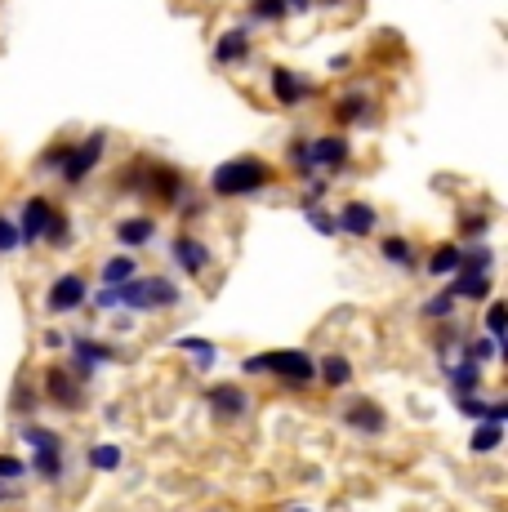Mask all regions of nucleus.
<instances>
[{"label": "nucleus", "mask_w": 508, "mask_h": 512, "mask_svg": "<svg viewBox=\"0 0 508 512\" xmlns=\"http://www.w3.org/2000/svg\"><path fill=\"white\" fill-rule=\"evenodd\" d=\"M241 374H272L281 388L304 392L308 383H317V361L304 348H286V352H254L241 361Z\"/></svg>", "instance_id": "1"}, {"label": "nucleus", "mask_w": 508, "mask_h": 512, "mask_svg": "<svg viewBox=\"0 0 508 512\" xmlns=\"http://www.w3.org/2000/svg\"><path fill=\"white\" fill-rule=\"evenodd\" d=\"M290 170L312 179V174H339L348 161H353V147H348L344 134H321V139L308 143H290Z\"/></svg>", "instance_id": "2"}, {"label": "nucleus", "mask_w": 508, "mask_h": 512, "mask_svg": "<svg viewBox=\"0 0 508 512\" xmlns=\"http://www.w3.org/2000/svg\"><path fill=\"white\" fill-rule=\"evenodd\" d=\"M272 179H277V170H272L263 156H232V161H223L219 170L210 174V192L232 201V196H254Z\"/></svg>", "instance_id": "3"}, {"label": "nucleus", "mask_w": 508, "mask_h": 512, "mask_svg": "<svg viewBox=\"0 0 508 512\" xmlns=\"http://www.w3.org/2000/svg\"><path fill=\"white\" fill-rule=\"evenodd\" d=\"M112 303L116 308H130V312H170V308H179V281L161 277V272L134 277V281L116 285Z\"/></svg>", "instance_id": "4"}, {"label": "nucleus", "mask_w": 508, "mask_h": 512, "mask_svg": "<svg viewBox=\"0 0 508 512\" xmlns=\"http://www.w3.org/2000/svg\"><path fill=\"white\" fill-rule=\"evenodd\" d=\"M103 152H107V134H103V130H94V134H90V139H85L81 147H72V156H67V165H63V170H58V174H63V183H67V187L85 183L94 170H99Z\"/></svg>", "instance_id": "5"}, {"label": "nucleus", "mask_w": 508, "mask_h": 512, "mask_svg": "<svg viewBox=\"0 0 508 512\" xmlns=\"http://www.w3.org/2000/svg\"><path fill=\"white\" fill-rule=\"evenodd\" d=\"M85 299H90V285H85L81 272H58L54 285H50V294H45V312L67 317V312H76Z\"/></svg>", "instance_id": "6"}, {"label": "nucleus", "mask_w": 508, "mask_h": 512, "mask_svg": "<svg viewBox=\"0 0 508 512\" xmlns=\"http://www.w3.org/2000/svg\"><path fill=\"white\" fill-rule=\"evenodd\" d=\"M58 205L50 201V196H27L23 201V219H18V236H23V245H41L45 232H50Z\"/></svg>", "instance_id": "7"}, {"label": "nucleus", "mask_w": 508, "mask_h": 512, "mask_svg": "<svg viewBox=\"0 0 508 512\" xmlns=\"http://www.w3.org/2000/svg\"><path fill=\"white\" fill-rule=\"evenodd\" d=\"M41 392L54 401V406H63V410H81V401H85V383L76 379L72 370H63V366H54V370H45V379H41Z\"/></svg>", "instance_id": "8"}, {"label": "nucleus", "mask_w": 508, "mask_h": 512, "mask_svg": "<svg viewBox=\"0 0 508 512\" xmlns=\"http://www.w3.org/2000/svg\"><path fill=\"white\" fill-rule=\"evenodd\" d=\"M143 196H156L161 205H183V174L165 161H148V179H143Z\"/></svg>", "instance_id": "9"}, {"label": "nucleus", "mask_w": 508, "mask_h": 512, "mask_svg": "<svg viewBox=\"0 0 508 512\" xmlns=\"http://www.w3.org/2000/svg\"><path fill=\"white\" fill-rule=\"evenodd\" d=\"M339 419H344L353 432H361V437H384V432H388V415H384V406H379V401H370V397L348 401L344 415H339Z\"/></svg>", "instance_id": "10"}, {"label": "nucleus", "mask_w": 508, "mask_h": 512, "mask_svg": "<svg viewBox=\"0 0 508 512\" xmlns=\"http://www.w3.org/2000/svg\"><path fill=\"white\" fill-rule=\"evenodd\" d=\"M107 361H116V348H107L103 339H72V374L81 383H90L94 370L107 366Z\"/></svg>", "instance_id": "11"}, {"label": "nucleus", "mask_w": 508, "mask_h": 512, "mask_svg": "<svg viewBox=\"0 0 508 512\" xmlns=\"http://www.w3.org/2000/svg\"><path fill=\"white\" fill-rule=\"evenodd\" d=\"M205 401H210V410L219 419H246L250 415V392L241 388V383H214V388L205 392Z\"/></svg>", "instance_id": "12"}, {"label": "nucleus", "mask_w": 508, "mask_h": 512, "mask_svg": "<svg viewBox=\"0 0 508 512\" xmlns=\"http://www.w3.org/2000/svg\"><path fill=\"white\" fill-rule=\"evenodd\" d=\"M268 90H272V98H277L281 107H295V103H308L312 98V85L299 72H290V67H272Z\"/></svg>", "instance_id": "13"}, {"label": "nucleus", "mask_w": 508, "mask_h": 512, "mask_svg": "<svg viewBox=\"0 0 508 512\" xmlns=\"http://www.w3.org/2000/svg\"><path fill=\"white\" fill-rule=\"evenodd\" d=\"M170 254H174V263H179V272H188V277H201V272L210 268V250H205V241L192 232H183L179 241L170 245Z\"/></svg>", "instance_id": "14"}, {"label": "nucleus", "mask_w": 508, "mask_h": 512, "mask_svg": "<svg viewBox=\"0 0 508 512\" xmlns=\"http://www.w3.org/2000/svg\"><path fill=\"white\" fill-rule=\"evenodd\" d=\"M250 58V27L241 23V27H228V32L214 41V63L219 67H237V63H246Z\"/></svg>", "instance_id": "15"}, {"label": "nucleus", "mask_w": 508, "mask_h": 512, "mask_svg": "<svg viewBox=\"0 0 508 512\" xmlns=\"http://www.w3.org/2000/svg\"><path fill=\"white\" fill-rule=\"evenodd\" d=\"M335 223H339V232L344 236H370L375 232V223H379V214L370 210L366 201H344V210L335 214Z\"/></svg>", "instance_id": "16"}, {"label": "nucleus", "mask_w": 508, "mask_h": 512, "mask_svg": "<svg viewBox=\"0 0 508 512\" xmlns=\"http://www.w3.org/2000/svg\"><path fill=\"white\" fill-rule=\"evenodd\" d=\"M451 299L459 303V299H486V294H491V272H464L459 268L455 277H451Z\"/></svg>", "instance_id": "17"}, {"label": "nucleus", "mask_w": 508, "mask_h": 512, "mask_svg": "<svg viewBox=\"0 0 508 512\" xmlns=\"http://www.w3.org/2000/svg\"><path fill=\"white\" fill-rule=\"evenodd\" d=\"M152 236H156V219H152V214H134V219L116 223V241L130 245V250H134V245H148Z\"/></svg>", "instance_id": "18"}, {"label": "nucleus", "mask_w": 508, "mask_h": 512, "mask_svg": "<svg viewBox=\"0 0 508 512\" xmlns=\"http://www.w3.org/2000/svg\"><path fill=\"white\" fill-rule=\"evenodd\" d=\"M446 379H451L455 397H477V388H482V366H473V361H455V366H446Z\"/></svg>", "instance_id": "19"}, {"label": "nucleus", "mask_w": 508, "mask_h": 512, "mask_svg": "<svg viewBox=\"0 0 508 512\" xmlns=\"http://www.w3.org/2000/svg\"><path fill=\"white\" fill-rule=\"evenodd\" d=\"M317 383H326V388H335V392L348 388V383H353V361L339 357V352H330V357L317 366Z\"/></svg>", "instance_id": "20"}, {"label": "nucleus", "mask_w": 508, "mask_h": 512, "mask_svg": "<svg viewBox=\"0 0 508 512\" xmlns=\"http://www.w3.org/2000/svg\"><path fill=\"white\" fill-rule=\"evenodd\" d=\"M99 277H103V290H116V285H125V281L139 277V263H134L130 254H112V259L99 268Z\"/></svg>", "instance_id": "21"}, {"label": "nucleus", "mask_w": 508, "mask_h": 512, "mask_svg": "<svg viewBox=\"0 0 508 512\" xmlns=\"http://www.w3.org/2000/svg\"><path fill=\"white\" fill-rule=\"evenodd\" d=\"M459 259H464V245H455V241L437 245V250L428 254V277H455Z\"/></svg>", "instance_id": "22"}, {"label": "nucleus", "mask_w": 508, "mask_h": 512, "mask_svg": "<svg viewBox=\"0 0 508 512\" xmlns=\"http://www.w3.org/2000/svg\"><path fill=\"white\" fill-rule=\"evenodd\" d=\"M379 254H384V263H393V268H402V272L415 268V245H410L406 236H384Z\"/></svg>", "instance_id": "23"}, {"label": "nucleus", "mask_w": 508, "mask_h": 512, "mask_svg": "<svg viewBox=\"0 0 508 512\" xmlns=\"http://www.w3.org/2000/svg\"><path fill=\"white\" fill-rule=\"evenodd\" d=\"M500 446H504V428H495V423H477L473 437H468V450H473V455H495Z\"/></svg>", "instance_id": "24"}, {"label": "nucleus", "mask_w": 508, "mask_h": 512, "mask_svg": "<svg viewBox=\"0 0 508 512\" xmlns=\"http://www.w3.org/2000/svg\"><path fill=\"white\" fill-rule=\"evenodd\" d=\"M366 94H361V90H344V94H339V103H335V116H339V121H344V125H353V121H366Z\"/></svg>", "instance_id": "25"}, {"label": "nucleus", "mask_w": 508, "mask_h": 512, "mask_svg": "<svg viewBox=\"0 0 508 512\" xmlns=\"http://www.w3.org/2000/svg\"><path fill=\"white\" fill-rule=\"evenodd\" d=\"M121 464H125V455H121L116 441H99V446H90V468L94 472H116Z\"/></svg>", "instance_id": "26"}, {"label": "nucleus", "mask_w": 508, "mask_h": 512, "mask_svg": "<svg viewBox=\"0 0 508 512\" xmlns=\"http://www.w3.org/2000/svg\"><path fill=\"white\" fill-rule=\"evenodd\" d=\"M63 450H32V472L36 477H45V481H58L63 477Z\"/></svg>", "instance_id": "27"}, {"label": "nucleus", "mask_w": 508, "mask_h": 512, "mask_svg": "<svg viewBox=\"0 0 508 512\" xmlns=\"http://www.w3.org/2000/svg\"><path fill=\"white\" fill-rule=\"evenodd\" d=\"M23 441L32 450H63V437L54 428H45V423H23Z\"/></svg>", "instance_id": "28"}, {"label": "nucleus", "mask_w": 508, "mask_h": 512, "mask_svg": "<svg viewBox=\"0 0 508 512\" xmlns=\"http://www.w3.org/2000/svg\"><path fill=\"white\" fill-rule=\"evenodd\" d=\"M459 268H464V272H491V268H495L491 245H486V241H473V245L464 250V259H459Z\"/></svg>", "instance_id": "29"}, {"label": "nucleus", "mask_w": 508, "mask_h": 512, "mask_svg": "<svg viewBox=\"0 0 508 512\" xmlns=\"http://www.w3.org/2000/svg\"><path fill=\"white\" fill-rule=\"evenodd\" d=\"M504 352V343H495V339H473V343H464V361H473V366H482V361H495Z\"/></svg>", "instance_id": "30"}, {"label": "nucleus", "mask_w": 508, "mask_h": 512, "mask_svg": "<svg viewBox=\"0 0 508 512\" xmlns=\"http://www.w3.org/2000/svg\"><path fill=\"white\" fill-rule=\"evenodd\" d=\"M179 348H183V352H197L201 370H210V366H214V357H219V348H214L210 339H197V334H192V339H188V334H183V339H179Z\"/></svg>", "instance_id": "31"}, {"label": "nucleus", "mask_w": 508, "mask_h": 512, "mask_svg": "<svg viewBox=\"0 0 508 512\" xmlns=\"http://www.w3.org/2000/svg\"><path fill=\"white\" fill-rule=\"evenodd\" d=\"M45 245H50V250H67V245H72V223H67V214H63V210L54 214L50 232H45Z\"/></svg>", "instance_id": "32"}, {"label": "nucleus", "mask_w": 508, "mask_h": 512, "mask_svg": "<svg viewBox=\"0 0 508 512\" xmlns=\"http://www.w3.org/2000/svg\"><path fill=\"white\" fill-rule=\"evenodd\" d=\"M250 9H254V18H259V23H286V14H290L281 0H250Z\"/></svg>", "instance_id": "33"}, {"label": "nucleus", "mask_w": 508, "mask_h": 512, "mask_svg": "<svg viewBox=\"0 0 508 512\" xmlns=\"http://www.w3.org/2000/svg\"><path fill=\"white\" fill-rule=\"evenodd\" d=\"M304 219H308V223H312V228H317L321 236H335V232H339L335 214H330V210H321V205H304Z\"/></svg>", "instance_id": "34"}, {"label": "nucleus", "mask_w": 508, "mask_h": 512, "mask_svg": "<svg viewBox=\"0 0 508 512\" xmlns=\"http://www.w3.org/2000/svg\"><path fill=\"white\" fill-rule=\"evenodd\" d=\"M504 326H508V308L504 303H491V308H486V339L504 343Z\"/></svg>", "instance_id": "35"}, {"label": "nucleus", "mask_w": 508, "mask_h": 512, "mask_svg": "<svg viewBox=\"0 0 508 512\" xmlns=\"http://www.w3.org/2000/svg\"><path fill=\"white\" fill-rule=\"evenodd\" d=\"M451 312H455V299H451V294H433V299L424 303V317H428V321H451Z\"/></svg>", "instance_id": "36"}, {"label": "nucleus", "mask_w": 508, "mask_h": 512, "mask_svg": "<svg viewBox=\"0 0 508 512\" xmlns=\"http://www.w3.org/2000/svg\"><path fill=\"white\" fill-rule=\"evenodd\" d=\"M18 245H23V236H18V223L9 219V214H0V254H14Z\"/></svg>", "instance_id": "37"}, {"label": "nucleus", "mask_w": 508, "mask_h": 512, "mask_svg": "<svg viewBox=\"0 0 508 512\" xmlns=\"http://www.w3.org/2000/svg\"><path fill=\"white\" fill-rule=\"evenodd\" d=\"M486 228H491V219H486V214H464V223H459V236H468V241H482Z\"/></svg>", "instance_id": "38"}, {"label": "nucleus", "mask_w": 508, "mask_h": 512, "mask_svg": "<svg viewBox=\"0 0 508 512\" xmlns=\"http://www.w3.org/2000/svg\"><path fill=\"white\" fill-rule=\"evenodd\" d=\"M67 156H72V143H58V147H50V152L41 156V165H36V170H63Z\"/></svg>", "instance_id": "39"}, {"label": "nucleus", "mask_w": 508, "mask_h": 512, "mask_svg": "<svg viewBox=\"0 0 508 512\" xmlns=\"http://www.w3.org/2000/svg\"><path fill=\"white\" fill-rule=\"evenodd\" d=\"M459 410H464V419L486 423V410H491V401H482V397H459Z\"/></svg>", "instance_id": "40"}, {"label": "nucleus", "mask_w": 508, "mask_h": 512, "mask_svg": "<svg viewBox=\"0 0 508 512\" xmlns=\"http://www.w3.org/2000/svg\"><path fill=\"white\" fill-rule=\"evenodd\" d=\"M27 472V464L18 455H0V481H18Z\"/></svg>", "instance_id": "41"}, {"label": "nucleus", "mask_w": 508, "mask_h": 512, "mask_svg": "<svg viewBox=\"0 0 508 512\" xmlns=\"http://www.w3.org/2000/svg\"><path fill=\"white\" fill-rule=\"evenodd\" d=\"M36 406V397H32V383L27 379H18V388H14V410L18 415H27V410Z\"/></svg>", "instance_id": "42"}, {"label": "nucleus", "mask_w": 508, "mask_h": 512, "mask_svg": "<svg viewBox=\"0 0 508 512\" xmlns=\"http://www.w3.org/2000/svg\"><path fill=\"white\" fill-rule=\"evenodd\" d=\"M63 334H58V330H45V348H63Z\"/></svg>", "instance_id": "43"}, {"label": "nucleus", "mask_w": 508, "mask_h": 512, "mask_svg": "<svg viewBox=\"0 0 508 512\" xmlns=\"http://www.w3.org/2000/svg\"><path fill=\"white\" fill-rule=\"evenodd\" d=\"M281 5H286V9H295V14H304V9L312 5V0H281Z\"/></svg>", "instance_id": "44"}, {"label": "nucleus", "mask_w": 508, "mask_h": 512, "mask_svg": "<svg viewBox=\"0 0 508 512\" xmlns=\"http://www.w3.org/2000/svg\"><path fill=\"white\" fill-rule=\"evenodd\" d=\"M326 5H344V0H326Z\"/></svg>", "instance_id": "45"}, {"label": "nucleus", "mask_w": 508, "mask_h": 512, "mask_svg": "<svg viewBox=\"0 0 508 512\" xmlns=\"http://www.w3.org/2000/svg\"><path fill=\"white\" fill-rule=\"evenodd\" d=\"M295 512H308V508H295Z\"/></svg>", "instance_id": "46"}]
</instances>
